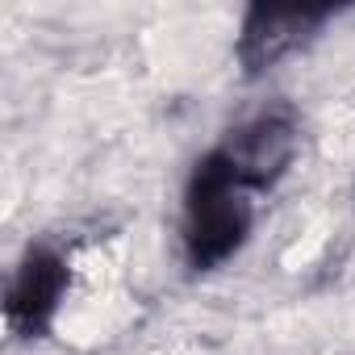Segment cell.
Wrapping results in <instances>:
<instances>
[{
    "label": "cell",
    "instance_id": "1",
    "mask_svg": "<svg viewBox=\"0 0 355 355\" xmlns=\"http://www.w3.org/2000/svg\"><path fill=\"white\" fill-rule=\"evenodd\" d=\"M259 193L230 167V159L209 146L180 193V255L184 268L205 276L226 268L255 234Z\"/></svg>",
    "mask_w": 355,
    "mask_h": 355
},
{
    "label": "cell",
    "instance_id": "2",
    "mask_svg": "<svg viewBox=\"0 0 355 355\" xmlns=\"http://www.w3.org/2000/svg\"><path fill=\"white\" fill-rule=\"evenodd\" d=\"M214 146L259 197H268L280 189V180L293 171L301 155V121L288 105H263L251 117H243L234 130H226Z\"/></svg>",
    "mask_w": 355,
    "mask_h": 355
},
{
    "label": "cell",
    "instance_id": "3",
    "mask_svg": "<svg viewBox=\"0 0 355 355\" xmlns=\"http://www.w3.org/2000/svg\"><path fill=\"white\" fill-rule=\"evenodd\" d=\"M71 293V259L55 243H30L13 263L5 288V326L17 338H42L63 313Z\"/></svg>",
    "mask_w": 355,
    "mask_h": 355
},
{
    "label": "cell",
    "instance_id": "4",
    "mask_svg": "<svg viewBox=\"0 0 355 355\" xmlns=\"http://www.w3.org/2000/svg\"><path fill=\"white\" fill-rule=\"evenodd\" d=\"M334 17L330 5H251L239 21L234 59L247 76H263L305 51Z\"/></svg>",
    "mask_w": 355,
    "mask_h": 355
}]
</instances>
